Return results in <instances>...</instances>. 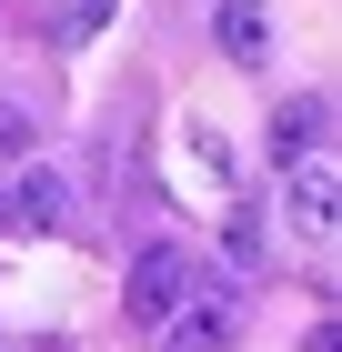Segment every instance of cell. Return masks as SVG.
Segmentation results:
<instances>
[{"instance_id": "cell-1", "label": "cell", "mask_w": 342, "mask_h": 352, "mask_svg": "<svg viewBox=\"0 0 342 352\" xmlns=\"http://www.w3.org/2000/svg\"><path fill=\"white\" fill-rule=\"evenodd\" d=\"M191 302V252L182 242H151V252H131V292H121V312H131L141 332H161L171 312Z\"/></svg>"}, {"instance_id": "cell-2", "label": "cell", "mask_w": 342, "mask_h": 352, "mask_svg": "<svg viewBox=\"0 0 342 352\" xmlns=\"http://www.w3.org/2000/svg\"><path fill=\"white\" fill-rule=\"evenodd\" d=\"M332 212H342V171H332V151L282 162V221H292V232H302V242H332Z\"/></svg>"}, {"instance_id": "cell-3", "label": "cell", "mask_w": 342, "mask_h": 352, "mask_svg": "<svg viewBox=\"0 0 342 352\" xmlns=\"http://www.w3.org/2000/svg\"><path fill=\"white\" fill-rule=\"evenodd\" d=\"M232 332H242V302L202 292V302H182V312L161 322V352H232Z\"/></svg>"}, {"instance_id": "cell-4", "label": "cell", "mask_w": 342, "mask_h": 352, "mask_svg": "<svg viewBox=\"0 0 342 352\" xmlns=\"http://www.w3.org/2000/svg\"><path fill=\"white\" fill-rule=\"evenodd\" d=\"M211 41L252 71V60H272V10L262 0H211Z\"/></svg>"}, {"instance_id": "cell-5", "label": "cell", "mask_w": 342, "mask_h": 352, "mask_svg": "<svg viewBox=\"0 0 342 352\" xmlns=\"http://www.w3.org/2000/svg\"><path fill=\"white\" fill-rule=\"evenodd\" d=\"M322 131H332V101H322V91L282 101V111H272V162H302V151H322Z\"/></svg>"}, {"instance_id": "cell-6", "label": "cell", "mask_w": 342, "mask_h": 352, "mask_svg": "<svg viewBox=\"0 0 342 352\" xmlns=\"http://www.w3.org/2000/svg\"><path fill=\"white\" fill-rule=\"evenodd\" d=\"M61 221H71V182L61 171H30L10 191V232H61Z\"/></svg>"}, {"instance_id": "cell-7", "label": "cell", "mask_w": 342, "mask_h": 352, "mask_svg": "<svg viewBox=\"0 0 342 352\" xmlns=\"http://www.w3.org/2000/svg\"><path fill=\"white\" fill-rule=\"evenodd\" d=\"M111 10H121V0H61V21H51V51H81V41H91V30L111 21Z\"/></svg>"}, {"instance_id": "cell-8", "label": "cell", "mask_w": 342, "mask_h": 352, "mask_svg": "<svg viewBox=\"0 0 342 352\" xmlns=\"http://www.w3.org/2000/svg\"><path fill=\"white\" fill-rule=\"evenodd\" d=\"M222 252H232L242 272H262V262H272V242H262V212H232V232H222Z\"/></svg>"}, {"instance_id": "cell-9", "label": "cell", "mask_w": 342, "mask_h": 352, "mask_svg": "<svg viewBox=\"0 0 342 352\" xmlns=\"http://www.w3.org/2000/svg\"><path fill=\"white\" fill-rule=\"evenodd\" d=\"M30 141H41V131H30V111H21V101H10V91H0V162H21Z\"/></svg>"}, {"instance_id": "cell-10", "label": "cell", "mask_w": 342, "mask_h": 352, "mask_svg": "<svg viewBox=\"0 0 342 352\" xmlns=\"http://www.w3.org/2000/svg\"><path fill=\"white\" fill-rule=\"evenodd\" d=\"M0 232H10V191H0Z\"/></svg>"}]
</instances>
